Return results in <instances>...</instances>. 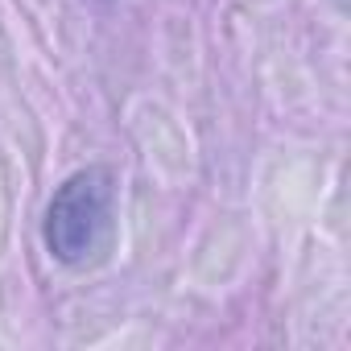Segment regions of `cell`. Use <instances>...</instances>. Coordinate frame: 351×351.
Returning <instances> with one entry per match:
<instances>
[{"label": "cell", "mask_w": 351, "mask_h": 351, "mask_svg": "<svg viewBox=\"0 0 351 351\" xmlns=\"http://www.w3.org/2000/svg\"><path fill=\"white\" fill-rule=\"evenodd\" d=\"M116 178L108 165H87L54 191L42 219V244L58 265H87L112 228Z\"/></svg>", "instance_id": "obj_1"}, {"label": "cell", "mask_w": 351, "mask_h": 351, "mask_svg": "<svg viewBox=\"0 0 351 351\" xmlns=\"http://www.w3.org/2000/svg\"><path fill=\"white\" fill-rule=\"evenodd\" d=\"M339 5H343V0H339Z\"/></svg>", "instance_id": "obj_2"}]
</instances>
